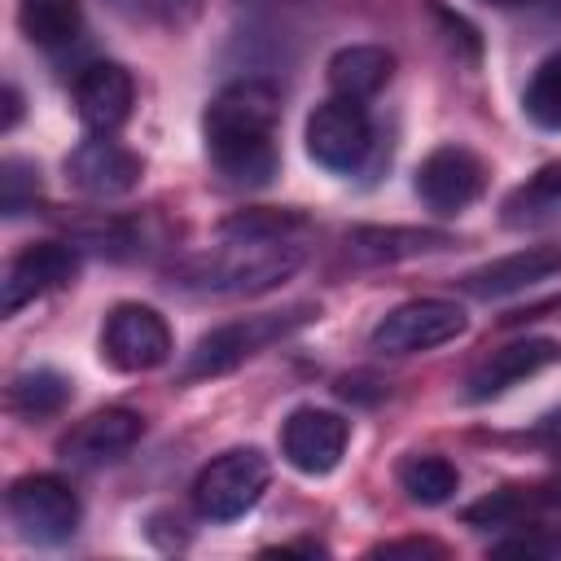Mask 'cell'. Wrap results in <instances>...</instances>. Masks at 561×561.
<instances>
[{
    "instance_id": "6da1fadb",
    "label": "cell",
    "mask_w": 561,
    "mask_h": 561,
    "mask_svg": "<svg viewBox=\"0 0 561 561\" xmlns=\"http://www.w3.org/2000/svg\"><path fill=\"white\" fill-rule=\"evenodd\" d=\"M276 118L280 92L267 79H237L206 105L202 131L215 171L228 184L263 188L276 175Z\"/></svg>"
},
{
    "instance_id": "7a4b0ae2",
    "label": "cell",
    "mask_w": 561,
    "mask_h": 561,
    "mask_svg": "<svg viewBox=\"0 0 561 561\" xmlns=\"http://www.w3.org/2000/svg\"><path fill=\"white\" fill-rule=\"evenodd\" d=\"M302 263L294 237H224V245L171 267L175 285L197 294H263L289 280Z\"/></svg>"
},
{
    "instance_id": "3957f363",
    "label": "cell",
    "mask_w": 561,
    "mask_h": 561,
    "mask_svg": "<svg viewBox=\"0 0 561 561\" xmlns=\"http://www.w3.org/2000/svg\"><path fill=\"white\" fill-rule=\"evenodd\" d=\"M316 316H320L316 302H298V307H285V311H259V316L228 320V324H219V329L197 337V346L188 351L184 377H224L237 364H245L250 355H259L263 346L289 337L294 329H302Z\"/></svg>"
},
{
    "instance_id": "277c9868",
    "label": "cell",
    "mask_w": 561,
    "mask_h": 561,
    "mask_svg": "<svg viewBox=\"0 0 561 561\" xmlns=\"http://www.w3.org/2000/svg\"><path fill=\"white\" fill-rule=\"evenodd\" d=\"M267 482H272L267 456H263L259 447H232V451L215 456V460L197 473V482H193V504H197V513L210 517V522H237V517H245V513L263 500Z\"/></svg>"
},
{
    "instance_id": "5b68a950",
    "label": "cell",
    "mask_w": 561,
    "mask_h": 561,
    "mask_svg": "<svg viewBox=\"0 0 561 561\" xmlns=\"http://www.w3.org/2000/svg\"><path fill=\"white\" fill-rule=\"evenodd\" d=\"M465 329H469V316H465L460 302H451V298H412V302L386 311L373 324L368 342L381 355H416V351H434L443 342H456Z\"/></svg>"
},
{
    "instance_id": "8992f818",
    "label": "cell",
    "mask_w": 561,
    "mask_h": 561,
    "mask_svg": "<svg viewBox=\"0 0 561 561\" xmlns=\"http://www.w3.org/2000/svg\"><path fill=\"white\" fill-rule=\"evenodd\" d=\"M373 149L368 110L351 96H329L307 114V153L324 171H355Z\"/></svg>"
},
{
    "instance_id": "52a82bcc",
    "label": "cell",
    "mask_w": 561,
    "mask_h": 561,
    "mask_svg": "<svg viewBox=\"0 0 561 561\" xmlns=\"http://www.w3.org/2000/svg\"><path fill=\"white\" fill-rule=\"evenodd\" d=\"M171 355V329L167 320L145 302H118L105 316L101 329V359L118 373H149L167 364Z\"/></svg>"
},
{
    "instance_id": "ba28073f",
    "label": "cell",
    "mask_w": 561,
    "mask_h": 561,
    "mask_svg": "<svg viewBox=\"0 0 561 561\" xmlns=\"http://www.w3.org/2000/svg\"><path fill=\"white\" fill-rule=\"evenodd\" d=\"M9 517L31 543H61L79 526V500L61 478L26 473L9 486Z\"/></svg>"
},
{
    "instance_id": "9c48e42d",
    "label": "cell",
    "mask_w": 561,
    "mask_h": 561,
    "mask_svg": "<svg viewBox=\"0 0 561 561\" xmlns=\"http://www.w3.org/2000/svg\"><path fill=\"white\" fill-rule=\"evenodd\" d=\"M486 188V167L473 149L465 145H438L421 158L416 167V193L430 210L438 215H456L469 202H478Z\"/></svg>"
},
{
    "instance_id": "30bf717a",
    "label": "cell",
    "mask_w": 561,
    "mask_h": 561,
    "mask_svg": "<svg viewBox=\"0 0 561 561\" xmlns=\"http://www.w3.org/2000/svg\"><path fill=\"white\" fill-rule=\"evenodd\" d=\"M145 162L114 136H88L70 149L66 158V184L79 188L83 197H123L140 184Z\"/></svg>"
},
{
    "instance_id": "8fae6325",
    "label": "cell",
    "mask_w": 561,
    "mask_h": 561,
    "mask_svg": "<svg viewBox=\"0 0 561 561\" xmlns=\"http://www.w3.org/2000/svg\"><path fill=\"white\" fill-rule=\"evenodd\" d=\"M79 272V254L75 245L66 241H35L26 245L18 259H9L4 267V280H0V311L4 316H18L26 302H35L39 294L48 289H61L70 285Z\"/></svg>"
},
{
    "instance_id": "7c38bea8",
    "label": "cell",
    "mask_w": 561,
    "mask_h": 561,
    "mask_svg": "<svg viewBox=\"0 0 561 561\" xmlns=\"http://www.w3.org/2000/svg\"><path fill=\"white\" fill-rule=\"evenodd\" d=\"M346 438H351V425L329 412V408H294L280 425V456L298 469V473H329L337 469L342 451H346Z\"/></svg>"
},
{
    "instance_id": "4fadbf2b",
    "label": "cell",
    "mask_w": 561,
    "mask_h": 561,
    "mask_svg": "<svg viewBox=\"0 0 561 561\" xmlns=\"http://www.w3.org/2000/svg\"><path fill=\"white\" fill-rule=\"evenodd\" d=\"M145 434V416L131 412V408H105V412H92L88 421H79L61 443V460L79 465V469H101V465H114L118 456H127Z\"/></svg>"
},
{
    "instance_id": "5bb4252c",
    "label": "cell",
    "mask_w": 561,
    "mask_h": 561,
    "mask_svg": "<svg viewBox=\"0 0 561 561\" xmlns=\"http://www.w3.org/2000/svg\"><path fill=\"white\" fill-rule=\"evenodd\" d=\"M131 101L136 83L118 61H92L75 83V110L92 136H114L131 118Z\"/></svg>"
},
{
    "instance_id": "9a60e30c",
    "label": "cell",
    "mask_w": 561,
    "mask_h": 561,
    "mask_svg": "<svg viewBox=\"0 0 561 561\" xmlns=\"http://www.w3.org/2000/svg\"><path fill=\"white\" fill-rule=\"evenodd\" d=\"M561 359V342L557 337H517L500 351H491L473 373H469V399H495L508 386L552 368Z\"/></svg>"
},
{
    "instance_id": "2e32d148",
    "label": "cell",
    "mask_w": 561,
    "mask_h": 561,
    "mask_svg": "<svg viewBox=\"0 0 561 561\" xmlns=\"http://www.w3.org/2000/svg\"><path fill=\"white\" fill-rule=\"evenodd\" d=\"M561 272V245H526L517 254H504L495 263H482L465 276V289L473 298H508L535 280H548Z\"/></svg>"
},
{
    "instance_id": "e0dca14e",
    "label": "cell",
    "mask_w": 561,
    "mask_h": 561,
    "mask_svg": "<svg viewBox=\"0 0 561 561\" xmlns=\"http://www.w3.org/2000/svg\"><path fill=\"white\" fill-rule=\"evenodd\" d=\"M451 237L438 228H412V224H359L346 232V254L355 263H403L416 254L447 250Z\"/></svg>"
},
{
    "instance_id": "ac0fdd59",
    "label": "cell",
    "mask_w": 561,
    "mask_h": 561,
    "mask_svg": "<svg viewBox=\"0 0 561 561\" xmlns=\"http://www.w3.org/2000/svg\"><path fill=\"white\" fill-rule=\"evenodd\" d=\"M394 75V53H386L381 44H346L329 57V88L333 96H351V101H368L377 96Z\"/></svg>"
},
{
    "instance_id": "d6986e66",
    "label": "cell",
    "mask_w": 561,
    "mask_h": 561,
    "mask_svg": "<svg viewBox=\"0 0 561 561\" xmlns=\"http://www.w3.org/2000/svg\"><path fill=\"white\" fill-rule=\"evenodd\" d=\"M18 26L31 44L61 48L83 31V13H79V0H22L18 4Z\"/></svg>"
},
{
    "instance_id": "ffe728a7",
    "label": "cell",
    "mask_w": 561,
    "mask_h": 561,
    "mask_svg": "<svg viewBox=\"0 0 561 561\" xmlns=\"http://www.w3.org/2000/svg\"><path fill=\"white\" fill-rule=\"evenodd\" d=\"M70 399V377L57 368H26L9 381V408L22 416H53Z\"/></svg>"
},
{
    "instance_id": "44dd1931",
    "label": "cell",
    "mask_w": 561,
    "mask_h": 561,
    "mask_svg": "<svg viewBox=\"0 0 561 561\" xmlns=\"http://www.w3.org/2000/svg\"><path fill=\"white\" fill-rule=\"evenodd\" d=\"M399 486L408 491L412 504L434 508V504H447V500L456 495L460 473H456V465L443 460V456H408V460L399 465Z\"/></svg>"
},
{
    "instance_id": "7402d4cb",
    "label": "cell",
    "mask_w": 561,
    "mask_h": 561,
    "mask_svg": "<svg viewBox=\"0 0 561 561\" xmlns=\"http://www.w3.org/2000/svg\"><path fill=\"white\" fill-rule=\"evenodd\" d=\"M522 110L535 127L543 131H561V53L543 57L526 83V96H522Z\"/></svg>"
},
{
    "instance_id": "603a6c76",
    "label": "cell",
    "mask_w": 561,
    "mask_h": 561,
    "mask_svg": "<svg viewBox=\"0 0 561 561\" xmlns=\"http://www.w3.org/2000/svg\"><path fill=\"white\" fill-rule=\"evenodd\" d=\"M557 202H561V162H548V167H539L522 188L508 193L504 210H508V224H522V219H530V215L552 210Z\"/></svg>"
},
{
    "instance_id": "cb8c5ba5",
    "label": "cell",
    "mask_w": 561,
    "mask_h": 561,
    "mask_svg": "<svg viewBox=\"0 0 561 561\" xmlns=\"http://www.w3.org/2000/svg\"><path fill=\"white\" fill-rule=\"evenodd\" d=\"M302 215L298 210H272V206H254V210H237L219 224V237H298L302 232Z\"/></svg>"
},
{
    "instance_id": "d4e9b609",
    "label": "cell",
    "mask_w": 561,
    "mask_h": 561,
    "mask_svg": "<svg viewBox=\"0 0 561 561\" xmlns=\"http://www.w3.org/2000/svg\"><path fill=\"white\" fill-rule=\"evenodd\" d=\"M39 197V171L26 162V158H4L0 162V210L13 219V215H26Z\"/></svg>"
},
{
    "instance_id": "484cf974",
    "label": "cell",
    "mask_w": 561,
    "mask_h": 561,
    "mask_svg": "<svg viewBox=\"0 0 561 561\" xmlns=\"http://www.w3.org/2000/svg\"><path fill=\"white\" fill-rule=\"evenodd\" d=\"M75 237H79L83 245L101 250V254H127V245H131V228H127L123 219H92V224H79Z\"/></svg>"
},
{
    "instance_id": "4316f807",
    "label": "cell",
    "mask_w": 561,
    "mask_h": 561,
    "mask_svg": "<svg viewBox=\"0 0 561 561\" xmlns=\"http://www.w3.org/2000/svg\"><path fill=\"white\" fill-rule=\"evenodd\" d=\"M140 4H145V13H149L158 26H167V31L193 26V22L202 18V9H206V0H140Z\"/></svg>"
},
{
    "instance_id": "83f0119b",
    "label": "cell",
    "mask_w": 561,
    "mask_h": 561,
    "mask_svg": "<svg viewBox=\"0 0 561 561\" xmlns=\"http://www.w3.org/2000/svg\"><path fill=\"white\" fill-rule=\"evenodd\" d=\"M517 508H522V504H517L508 491H500L495 500L469 504V508H465V522H469V526H500V522H513V517H517Z\"/></svg>"
},
{
    "instance_id": "f1b7e54d",
    "label": "cell",
    "mask_w": 561,
    "mask_h": 561,
    "mask_svg": "<svg viewBox=\"0 0 561 561\" xmlns=\"http://www.w3.org/2000/svg\"><path fill=\"white\" fill-rule=\"evenodd\" d=\"M447 548L434 539H399V543H381L373 557H443Z\"/></svg>"
},
{
    "instance_id": "f546056e",
    "label": "cell",
    "mask_w": 561,
    "mask_h": 561,
    "mask_svg": "<svg viewBox=\"0 0 561 561\" xmlns=\"http://www.w3.org/2000/svg\"><path fill=\"white\" fill-rule=\"evenodd\" d=\"M22 118V92L13 83H4V114H0V131H13Z\"/></svg>"
},
{
    "instance_id": "4dcf8cb0",
    "label": "cell",
    "mask_w": 561,
    "mask_h": 561,
    "mask_svg": "<svg viewBox=\"0 0 561 561\" xmlns=\"http://www.w3.org/2000/svg\"><path fill=\"white\" fill-rule=\"evenodd\" d=\"M250 9H280V4H302V0H241Z\"/></svg>"
},
{
    "instance_id": "1f68e13d",
    "label": "cell",
    "mask_w": 561,
    "mask_h": 561,
    "mask_svg": "<svg viewBox=\"0 0 561 561\" xmlns=\"http://www.w3.org/2000/svg\"><path fill=\"white\" fill-rule=\"evenodd\" d=\"M482 4H495V9H517V4H548V0H482Z\"/></svg>"
}]
</instances>
